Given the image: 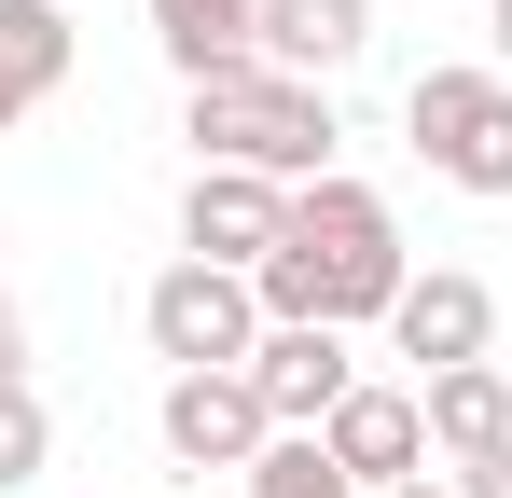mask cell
Instances as JSON below:
<instances>
[{
    "label": "cell",
    "instance_id": "8fae6325",
    "mask_svg": "<svg viewBox=\"0 0 512 498\" xmlns=\"http://www.w3.org/2000/svg\"><path fill=\"white\" fill-rule=\"evenodd\" d=\"M416 402H429V457H443V471H471V457H499V443H512V374H499V360L416 374Z\"/></svg>",
    "mask_w": 512,
    "mask_h": 498
},
{
    "label": "cell",
    "instance_id": "7c38bea8",
    "mask_svg": "<svg viewBox=\"0 0 512 498\" xmlns=\"http://www.w3.org/2000/svg\"><path fill=\"white\" fill-rule=\"evenodd\" d=\"M70 0H0V125H28L56 83H70Z\"/></svg>",
    "mask_w": 512,
    "mask_h": 498
},
{
    "label": "cell",
    "instance_id": "52a82bcc",
    "mask_svg": "<svg viewBox=\"0 0 512 498\" xmlns=\"http://www.w3.org/2000/svg\"><path fill=\"white\" fill-rule=\"evenodd\" d=\"M291 222V180H263V166H194L180 180V249L194 263H263Z\"/></svg>",
    "mask_w": 512,
    "mask_h": 498
},
{
    "label": "cell",
    "instance_id": "9c48e42d",
    "mask_svg": "<svg viewBox=\"0 0 512 498\" xmlns=\"http://www.w3.org/2000/svg\"><path fill=\"white\" fill-rule=\"evenodd\" d=\"M319 443L346 457V485H360V498H374V485H416V471H429V402H416V388H374V374H360V388L319 415Z\"/></svg>",
    "mask_w": 512,
    "mask_h": 498
},
{
    "label": "cell",
    "instance_id": "2e32d148",
    "mask_svg": "<svg viewBox=\"0 0 512 498\" xmlns=\"http://www.w3.org/2000/svg\"><path fill=\"white\" fill-rule=\"evenodd\" d=\"M457 498H512V443H499V457H471V471H457Z\"/></svg>",
    "mask_w": 512,
    "mask_h": 498
},
{
    "label": "cell",
    "instance_id": "6da1fadb",
    "mask_svg": "<svg viewBox=\"0 0 512 498\" xmlns=\"http://www.w3.org/2000/svg\"><path fill=\"white\" fill-rule=\"evenodd\" d=\"M402 277H416V249H402V222H388V194L374 180H291V222H277V249L250 263V291H263V319H388L402 305Z\"/></svg>",
    "mask_w": 512,
    "mask_h": 498
},
{
    "label": "cell",
    "instance_id": "5bb4252c",
    "mask_svg": "<svg viewBox=\"0 0 512 498\" xmlns=\"http://www.w3.org/2000/svg\"><path fill=\"white\" fill-rule=\"evenodd\" d=\"M236 485H250V498H360V485H346V457L319 443V429H277V443H263Z\"/></svg>",
    "mask_w": 512,
    "mask_h": 498
},
{
    "label": "cell",
    "instance_id": "277c9868",
    "mask_svg": "<svg viewBox=\"0 0 512 498\" xmlns=\"http://www.w3.org/2000/svg\"><path fill=\"white\" fill-rule=\"evenodd\" d=\"M139 332H153V360H167V374H250V346H263L250 263H194V249H180L167 277L139 291Z\"/></svg>",
    "mask_w": 512,
    "mask_h": 498
},
{
    "label": "cell",
    "instance_id": "8992f818",
    "mask_svg": "<svg viewBox=\"0 0 512 498\" xmlns=\"http://www.w3.org/2000/svg\"><path fill=\"white\" fill-rule=\"evenodd\" d=\"M250 388H263V415H277V429H319V415L360 388V346H346L333 319H263V346H250Z\"/></svg>",
    "mask_w": 512,
    "mask_h": 498
},
{
    "label": "cell",
    "instance_id": "30bf717a",
    "mask_svg": "<svg viewBox=\"0 0 512 498\" xmlns=\"http://www.w3.org/2000/svg\"><path fill=\"white\" fill-rule=\"evenodd\" d=\"M374 56V0H263V70L291 83H333Z\"/></svg>",
    "mask_w": 512,
    "mask_h": 498
},
{
    "label": "cell",
    "instance_id": "ba28073f",
    "mask_svg": "<svg viewBox=\"0 0 512 498\" xmlns=\"http://www.w3.org/2000/svg\"><path fill=\"white\" fill-rule=\"evenodd\" d=\"M388 346H402L416 374H457V360L499 346V291L457 277V263H429V277H402V305H388Z\"/></svg>",
    "mask_w": 512,
    "mask_h": 498
},
{
    "label": "cell",
    "instance_id": "9a60e30c",
    "mask_svg": "<svg viewBox=\"0 0 512 498\" xmlns=\"http://www.w3.org/2000/svg\"><path fill=\"white\" fill-rule=\"evenodd\" d=\"M42 457H56V415H42V388L14 374V388H0V498L42 485Z\"/></svg>",
    "mask_w": 512,
    "mask_h": 498
},
{
    "label": "cell",
    "instance_id": "3957f363",
    "mask_svg": "<svg viewBox=\"0 0 512 498\" xmlns=\"http://www.w3.org/2000/svg\"><path fill=\"white\" fill-rule=\"evenodd\" d=\"M402 139H416L429 180H457V194H512V70L499 56H457V70H416L402 83Z\"/></svg>",
    "mask_w": 512,
    "mask_h": 498
},
{
    "label": "cell",
    "instance_id": "ac0fdd59",
    "mask_svg": "<svg viewBox=\"0 0 512 498\" xmlns=\"http://www.w3.org/2000/svg\"><path fill=\"white\" fill-rule=\"evenodd\" d=\"M485 56H499V70H512V0H485Z\"/></svg>",
    "mask_w": 512,
    "mask_h": 498
},
{
    "label": "cell",
    "instance_id": "d6986e66",
    "mask_svg": "<svg viewBox=\"0 0 512 498\" xmlns=\"http://www.w3.org/2000/svg\"><path fill=\"white\" fill-rule=\"evenodd\" d=\"M374 498H457V471H416V485H374Z\"/></svg>",
    "mask_w": 512,
    "mask_h": 498
},
{
    "label": "cell",
    "instance_id": "e0dca14e",
    "mask_svg": "<svg viewBox=\"0 0 512 498\" xmlns=\"http://www.w3.org/2000/svg\"><path fill=\"white\" fill-rule=\"evenodd\" d=\"M28 374V319H14V291H0V388Z\"/></svg>",
    "mask_w": 512,
    "mask_h": 498
},
{
    "label": "cell",
    "instance_id": "4fadbf2b",
    "mask_svg": "<svg viewBox=\"0 0 512 498\" xmlns=\"http://www.w3.org/2000/svg\"><path fill=\"white\" fill-rule=\"evenodd\" d=\"M153 42H167V70H180V83L250 70V56H263V0H153Z\"/></svg>",
    "mask_w": 512,
    "mask_h": 498
},
{
    "label": "cell",
    "instance_id": "7a4b0ae2",
    "mask_svg": "<svg viewBox=\"0 0 512 498\" xmlns=\"http://www.w3.org/2000/svg\"><path fill=\"white\" fill-rule=\"evenodd\" d=\"M180 139L194 166H263V180H333V83H291V70H208L180 83Z\"/></svg>",
    "mask_w": 512,
    "mask_h": 498
},
{
    "label": "cell",
    "instance_id": "5b68a950",
    "mask_svg": "<svg viewBox=\"0 0 512 498\" xmlns=\"http://www.w3.org/2000/svg\"><path fill=\"white\" fill-rule=\"evenodd\" d=\"M153 429H167V457H180V471H250L263 443H277V415H263L250 374H167Z\"/></svg>",
    "mask_w": 512,
    "mask_h": 498
}]
</instances>
